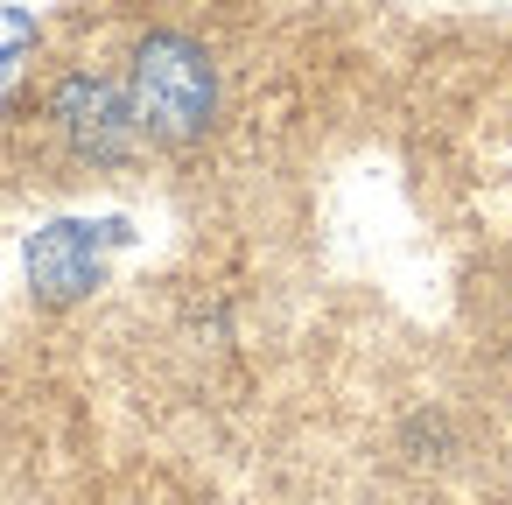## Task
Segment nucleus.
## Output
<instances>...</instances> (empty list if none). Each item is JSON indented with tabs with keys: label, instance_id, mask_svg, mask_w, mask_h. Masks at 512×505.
Instances as JSON below:
<instances>
[{
	"label": "nucleus",
	"instance_id": "nucleus-1",
	"mask_svg": "<svg viewBox=\"0 0 512 505\" xmlns=\"http://www.w3.org/2000/svg\"><path fill=\"white\" fill-rule=\"evenodd\" d=\"M127 99H134V127L141 141H162V148H190L218 127V64L197 36L183 29H148L134 43V64H127Z\"/></svg>",
	"mask_w": 512,
	"mask_h": 505
},
{
	"label": "nucleus",
	"instance_id": "nucleus-2",
	"mask_svg": "<svg viewBox=\"0 0 512 505\" xmlns=\"http://www.w3.org/2000/svg\"><path fill=\"white\" fill-rule=\"evenodd\" d=\"M43 127L50 141L78 162V169H120L134 148H141V127H134V99L127 85L99 78V71H64L43 99Z\"/></svg>",
	"mask_w": 512,
	"mask_h": 505
},
{
	"label": "nucleus",
	"instance_id": "nucleus-3",
	"mask_svg": "<svg viewBox=\"0 0 512 505\" xmlns=\"http://www.w3.org/2000/svg\"><path fill=\"white\" fill-rule=\"evenodd\" d=\"M498 337H505V351H512V267H505V281H498Z\"/></svg>",
	"mask_w": 512,
	"mask_h": 505
}]
</instances>
